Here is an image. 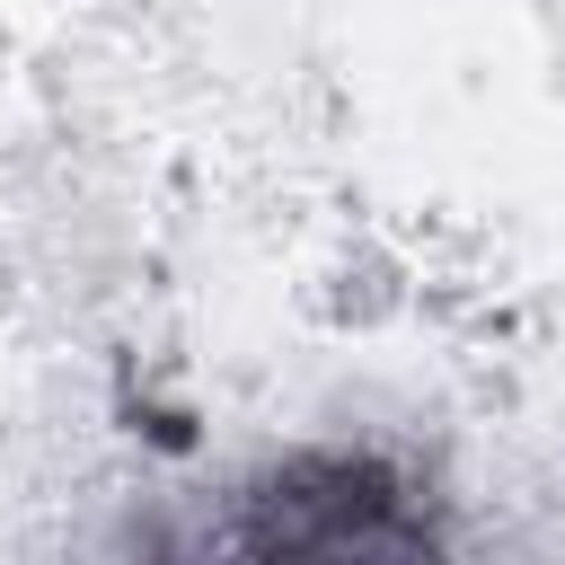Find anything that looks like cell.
<instances>
[{
  "label": "cell",
  "instance_id": "obj_1",
  "mask_svg": "<svg viewBox=\"0 0 565 565\" xmlns=\"http://www.w3.org/2000/svg\"><path fill=\"white\" fill-rule=\"evenodd\" d=\"M212 547L238 556H433L450 530L433 521V494L388 450H282L256 477L230 486V521Z\"/></svg>",
  "mask_w": 565,
  "mask_h": 565
}]
</instances>
